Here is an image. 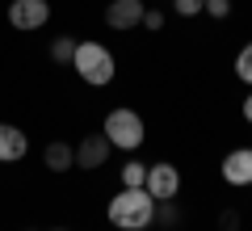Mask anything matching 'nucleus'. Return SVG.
<instances>
[{
  "label": "nucleus",
  "mask_w": 252,
  "mask_h": 231,
  "mask_svg": "<svg viewBox=\"0 0 252 231\" xmlns=\"http://www.w3.org/2000/svg\"><path fill=\"white\" fill-rule=\"evenodd\" d=\"M105 214L118 231H147L156 223V198L147 189H118L109 198Z\"/></svg>",
  "instance_id": "obj_1"
},
{
  "label": "nucleus",
  "mask_w": 252,
  "mask_h": 231,
  "mask_svg": "<svg viewBox=\"0 0 252 231\" xmlns=\"http://www.w3.org/2000/svg\"><path fill=\"white\" fill-rule=\"evenodd\" d=\"M72 67H76V76H80L84 84L101 89V84L114 80L118 63H114V51H109L105 42H76V59H72Z\"/></svg>",
  "instance_id": "obj_2"
},
{
  "label": "nucleus",
  "mask_w": 252,
  "mask_h": 231,
  "mask_svg": "<svg viewBox=\"0 0 252 231\" xmlns=\"http://www.w3.org/2000/svg\"><path fill=\"white\" fill-rule=\"evenodd\" d=\"M101 134L109 139V147H118V151H135V147H143L147 126H143V118H139L135 109L118 105V109H109V114H105V122H101Z\"/></svg>",
  "instance_id": "obj_3"
},
{
  "label": "nucleus",
  "mask_w": 252,
  "mask_h": 231,
  "mask_svg": "<svg viewBox=\"0 0 252 231\" xmlns=\"http://www.w3.org/2000/svg\"><path fill=\"white\" fill-rule=\"evenodd\" d=\"M143 189L156 198V202H172V198L181 194V172H177V164H152V168H147Z\"/></svg>",
  "instance_id": "obj_4"
},
{
  "label": "nucleus",
  "mask_w": 252,
  "mask_h": 231,
  "mask_svg": "<svg viewBox=\"0 0 252 231\" xmlns=\"http://www.w3.org/2000/svg\"><path fill=\"white\" fill-rule=\"evenodd\" d=\"M51 21V4L46 0H13L9 4V26L13 30H42Z\"/></svg>",
  "instance_id": "obj_5"
},
{
  "label": "nucleus",
  "mask_w": 252,
  "mask_h": 231,
  "mask_svg": "<svg viewBox=\"0 0 252 231\" xmlns=\"http://www.w3.org/2000/svg\"><path fill=\"white\" fill-rule=\"evenodd\" d=\"M109 139L105 134H84L80 143H76V168L80 172H93V168H101V164L109 160Z\"/></svg>",
  "instance_id": "obj_6"
},
{
  "label": "nucleus",
  "mask_w": 252,
  "mask_h": 231,
  "mask_svg": "<svg viewBox=\"0 0 252 231\" xmlns=\"http://www.w3.org/2000/svg\"><path fill=\"white\" fill-rule=\"evenodd\" d=\"M223 181L235 189H248L252 185V147H235L223 156Z\"/></svg>",
  "instance_id": "obj_7"
},
{
  "label": "nucleus",
  "mask_w": 252,
  "mask_h": 231,
  "mask_svg": "<svg viewBox=\"0 0 252 231\" xmlns=\"http://www.w3.org/2000/svg\"><path fill=\"white\" fill-rule=\"evenodd\" d=\"M143 0H109V9H105V21L109 30H135L143 26Z\"/></svg>",
  "instance_id": "obj_8"
},
{
  "label": "nucleus",
  "mask_w": 252,
  "mask_h": 231,
  "mask_svg": "<svg viewBox=\"0 0 252 231\" xmlns=\"http://www.w3.org/2000/svg\"><path fill=\"white\" fill-rule=\"evenodd\" d=\"M26 151H30L26 131H21V126H13V122H0V164L26 160Z\"/></svg>",
  "instance_id": "obj_9"
},
{
  "label": "nucleus",
  "mask_w": 252,
  "mask_h": 231,
  "mask_svg": "<svg viewBox=\"0 0 252 231\" xmlns=\"http://www.w3.org/2000/svg\"><path fill=\"white\" fill-rule=\"evenodd\" d=\"M42 164L51 172H67V168H76V147H67V143H46L42 147Z\"/></svg>",
  "instance_id": "obj_10"
},
{
  "label": "nucleus",
  "mask_w": 252,
  "mask_h": 231,
  "mask_svg": "<svg viewBox=\"0 0 252 231\" xmlns=\"http://www.w3.org/2000/svg\"><path fill=\"white\" fill-rule=\"evenodd\" d=\"M143 181H147V168L139 160H126L122 164V189H143Z\"/></svg>",
  "instance_id": "obj_11"
},
{
  "label": "nucleus",
  "mask_w": 252,
  "mask_h": 231,
  "mask_svg": "<svg viewBox=\"0 0 252 231\" xmlns=\"http://www.w3.org/2000/svg\"><path fill=\"white\" fill-rule=\"evenodd\" d=\"M51 59H55V63H67V67H72V59H76V38H67V34L55 38V42H51Z\"/></svg>",
  "instance_id": "obj_12"
},
{
  "label": "nucleus",
  "mask_w": 252,
  "mask_h": 231,
  "mask_svg": "<svg viewBox=\"0 0 252 231\" xmlns=\"http://www.w3.org/2000/svg\"><path fill=\"white\" fill-rule=\"evenodd\" d=\"M235 76H240L244 84H252V42H244L240 51H235Z\"/></svg>",
  "instance_id": "obj_13"
},
{
  "label": "nucleus",
  "mask_w": 252,
  "mask_h": 231,
  "mask_svg": "<svg viewBox=\"0 0 252 231\" xmlns=\"http://www.w3.org/2000/svg\"><path fill=\"white\" fill-rule=\"evenodd\" d=\"M202 13H210L215 21H227L231 17V0H202Z\"/></svg>",
  "instance_id": "obj_14"
},
{
  "label": "nucleus",
  "mask_w": 252,
  "mask_h": 231,
  "mask_svg": "<svg viewBox=\"0 0 252 231\" xmlns=\"http://www.w3.org/2000/svg\"><path fill=\"white\" fill-rule=\"evenodd\" d=\"M172 9H177V17H198L202 0H172Z\"/></svg>",
  "instance_id": "obj_15"
},
{
  "label": "nucleus",
  "mask_w": 252,
  "mask_h": 231,
  "mask_svg": "<svg viewBox=\"0 0 252 231\" xmlns=\"http://www.w3.org/2000/svg\"><path fill=\"white\" fill-rule=\"evenodd\" d=\"M156 219H160V223H177L181 210H177L172 202H156Z\"/></svg>",
  "instance_id": "obj_16"
},
{
  "label": "nucleus",
  "mask_w": 252,
  "mask_h": 231,
  "mask_svg": "<svg viewBox=\"0 0 252 231\" xmlns=\"http://www.w3.org/2000/svg\"><path fill=\"white\" fill-rule=\"evenodd\" d=\"M143 26H147V30H160V26H164V13H160V9H147V13H143Z\"/></svg>",
  "instance_id": "obj_17"
},
{
  "label": "nucleus",
  "mask_w": 252,
  "mask_h": 231,
  "mask_svg": "<svg viewBox=\"0 0 252 231\" xmlns=\"http://www.w3.org/2000/svg\"><path fill=\"white\" fill-rule=\"evenodd\" d=\"M244 122L252 126V93H248V97H244Z\"/></svg>",
  "instance_id": "obj_18"
},
{
  "label": "nucleus",
  "mask_w": 252,
  "mask_h": 231,
  "mask_svg": "<svg viewBox=\"0 0 252 231\" xmlns=\"http://www.w3.org/2000/svg\"><path fill=\"white\" fill-rule=\"evenodd\" d=\"M55 231H67V227H55Z\"/></svg>",
  "instance_id": "obj_19"
}]
</instances>
